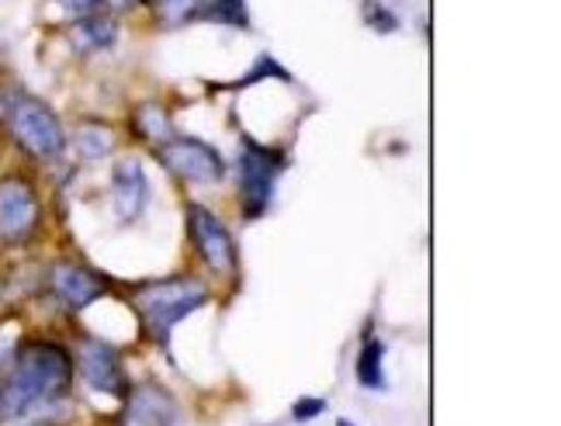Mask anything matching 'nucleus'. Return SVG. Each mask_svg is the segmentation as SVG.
<instances>
[{
	"label": "nucleus",
	"instance_id": "1",
	"mask_svg": "<svg viewBox=\"0 0 561 426\" xmlns=\"http://www.w3.org/2000/svg\"><path fill=\"white\" fill-rule=\"evenodd\" d=\"M73 350L56 339H25L14 347L11 365L0 371V426L32 419L56 406L73 389Z\"/></svg>",
	"mask_w": 561,
	"mask_h": 426
},
{
	"label": "nucleus",
	"instance_id": "2",
	"mask_svg": "<svg viewBox=\"0 0 561 426\" xmlns=\"http://www.w3.org/2000/svg\"><path fill=\"white\" fill-rule=\"evenodd\" d=\"M208 302V285L198 281L194 274H174V278L146 281L133 291V309L139 315V323L146 336L160 344L163 350L170 347V333L184 323L187 315H194Z\"/></svg>",
	"mask_w": 561,
	"mask_h": 426
},
{
	"label": "nucleus",
	"instance_id": "3",
	"mask_svg": "<svg viewBox=\"0 0 561 426\" xmlns=\"http://www.w3.org/2000/svg\"><path fill=\"white\" fill-rule=\"evenodd\" d=\"M8 133L14 146L35 163H56L67 153V129L59 115L38 97H11L8 101Z\"/></svg>",
	"mask_w": 561,
	"mask_h": 426
},
{
	"label": "nucleus",
	"instance_id": "4",
	"mask_svg": "<svg viewBox=\"0 0 561 426\" xmlns=\"http://www.w3.org/2000/svg\"><path fill=\"white\" fill-rule=\"evenodd\" d=\"M42 226V202L38 191L25 174L0 177V243L4 246H28Z\"/></svg>",
	"mask_w": 561,
	"mask_h": 426
},
{
	"label": "nucleus",
	"instance_id": "5",
	"mask_svg": "<svg viewBox=\"0 0 561 426\" xmlns=\"http://www.w3.org/2000/svg\"><path fill=\"white\" fill-rule=\"evenodd\" d=\"M285 153L267 149L253 139H243V157H240V205L247 211V219H261L271 208L274 184L285 174Z\"/></svg>",
	"mask_w": 561,
	"mask_h": 426
},
{
	"label": "nucleus",
	"instance_id": "6",
	"mask_svg": "<svg viewBox=\"0 0 561 426\" xmlns=\"http://www.w3.org/2000/svg\"><path fill=\"white\" fill-rule=\"evenodd\" d=\"M184 216H187V237L194 243V253L202 257V264L211 274H222V278H232L236 264H240V253H236L232 243V232L226 229V222L215 216L211 208L198 205V202H187L184 205Z\"/></svg>",
	"mask_w": 561,
	"mask_h": 426
},
{
	"label": "nucleus",
	"instance_id": "7",
	"mask_svg": "<svg viewBox=\"0 0 561 426\" xmlns=\"http://www.w3.org/2000/svg\"><path fill=\"white\" fill-rule=\"evenodd\" d=\"M160 149L163 166L184 184H219L226 177V160L215 146L191 139V136H174L167 139Z\"/></svg>",
	"mask_w": 561,
	"mask_h": 426
},
{
	"label": "nucleus",
	"instance_id": "8",
	"mask_svg": "<svg viewBox=\"0 0 561 426\" xmlns=\"http://www.w3.org/2000/svg\"><path fill=\"white\" fill-rule=\"evenodd\" d=\"M73 368L83 378V385L101 392V395H112V399H125V392L133 389L128 385V375L122 365V354L104 344L98 336H83L77 350H73Z\"/></svg>",
	"mask_w": 561,
	"mask_h": 426
},
{
	"label": "nucleus",
	"instance_id": "9",
	"mask_svg": "<svg viewBox=\"0 0 561 426\" xmlns=\"http://www.w3.org/2000/svg\"><path fill=\"white\" fill-rule=\"evenodd\" d=\"M112 288V281L104 274L91 270L88 264H77V261H56L49 267V291L53 298L70 312H83L91 309L98 298H104V291Z\"/></svg>",
	"mask_w": 561,
	"mask_h": 426
},
{
	"label": "nucleus",
	"instance_id": "10",
	"mask_svg": "<svg viewBox=\"0 0 561 426\" xmlns=\"http://www.w3.org/2000/svg\"><path fill=\"white\" fill-rule=\"evenodd\" d=\"M181 410L178 399L170 395L157 381H142L125 392V410L118 416V426H178Z\"/></svg>",
	"mask_w": 561,
	"mask_h": 426
},
{
	"label": "nucleus",
	"instance_id": "11",
	"mask_svg": "<svg viewBox=\"0 0 561 426\" xmlns=\"http://www.w3.org/2000/svg\"><path fill=\"white\" fill-rule=\"evenodd\" d=\"M112 205L122 222H136L149 205V181L139 160H118L112 170Z\"/></svg>",
	"mask_w": 561,
	"mask_h": 426
},
{
	"label": "nucleus",
	"instance_id": "12",
	"mask_svg": "<svg viewBox=\"0 0 561 426\" xmlns=\"http://www.w3.org/2000/svg\"><path fill=\"white\" fill-rule=\"evenodd\" d=\"M70 38L80 53H98V49H112L118 28L112 18H98V14H83L70 25Z\"/></svg>",
	"mask_w": 561,
	"mask_h": 426
},
{
	"label": "nucleus",
	"instance_id": "13",
	"mask_svg": "<svg viewBox=\"0 0 561 426\" xmlns=\"http://www.w3.org/2000/svg\"><path fill=\"white\" fill-rule=\"evenodd\" d=\"M133 122H136V133H139L142 139H149L153 146H163L167 139H174V122H170V115H167L163 104H153V101L139 104L136 115H133Z\"/></svg>",
	"mask_w": 561,
	"mask_h": 426
},
{
	"label": "nucleus",
	"instance_id": "14",
	"mask_svg": "<svg viewBox=\"0 0 561 426\" xmlns=\"http://www.w3.org/2000/svg\"><path fill=\"white\" fill-rule=\"evenodd\" d=\"M73 142H77L83 160H101V157H107L115 149V133H112V125L83 122L77 129V136H73Z\"/></svg>",
	"mask_w": 561,
	"mask_h": 426
},
{
	"label": "nucleus",
	"instance_id": "15",
	"mask_svg": "<svg viewBox=\"0 0 561 426\" xmlns=\"http://www.w3.org/2000/svg\"><path fill=\"white\" fill-rule=\"evenodd\" d=\"M357 381L364 389L381 392L385 389V344L381 339H368L357 357Z\"/></svg>",
	"mask_w": 561,
	"mask_h": 426
},
{
	"label": "nucleus",
	"instance_id": "16",
	"mask_svg": "<svg viewBox=\"0 0 561 426\" xmlns=\"http://www.w3.org/2000/svg\"><path fill=\"white\" fill-rule=\"evenodd\" d=\"M194 14H205L211 21H222V25L250 28V14H247L243 0H205V4L194 8Z\"/></svg>",
	"mask_w": 561,
	"mask_h": 426
},
{
	"label": "nucleus",
	"instance_id": "17",
	"mask_svg": "<svg viewBox=\"0 0 561 426\" xmlns=\"http://www.w3.org/2000/svg\"><path fill=\"white\" fill-rule=\"evenodd\" d=\"M364 21H368L375 32H396L399 28V18L385 4H378V0H364Z\"/></svg>",
	"mask_w": 561,
	"mask_h": 426
},
{
	"label": "nucleus",
	"instance_id": "18",
	"mask_svg": "<svg viewBox=\"0 0 561 426\" xmlns=\"http://www.w3.org/2000/svg\"><path fill=\"white\" fill-rule=\"evenodd\" d=\"M157 14L167 21V25H174V21H184L194 14V8H198V0H153Z\"/></svg>",
	"mask_w": 561,
	"mask_h": 426
},
{
	"label": "nucleus",
	"instance_id": "19",
	"mask_svg": "<svg viewBox=\"0 0 561 426\" xmlns=\"http://www.w3.org/2000/svg\"><path fill=\"white\" fill-rule=\"evenodd\" d=\"M322 413H327V399H298L295 406H291V416L298 423H309V419H316Z\"/></svg>",
	"mask_w": 561,
	"mask_h": 426
},
{
	"label": "nucleus",
	"instance_id": "20",
	"mask_svg": "<svg viewBox=\"0 0 561 426\" xmlns=\"http://www.w3.org/2000/svg\"><path fill=\"white\" fill-rule=\"evenodd\" d=\"M67 11H77V14H91L98 4H104V0H59Z\"/></svg>",
	"mask_w": 561,
	"mask_h": 426
},
{
	"label": "nucleus",
	"instance_id": "21",
	"mask_svg": "<svg viewBox=\"0 0 561 426\" xmlns=\"http://www.w3.org/2000/svg\"><path fill=\"white\" fill-rule=\"evenodd\" d=\"M14 347H18V344H11L8 336H0V371H4V368L11 365V357H14Z\"/></svg>",
	"mask_w": 561,
	"mask_h": 426
},
{
	"label": "nucleus",
	"instance_id": "22",
	"mask_svg": "<svg viewBox=\"0 0 561 426\" xmlns=\"http://www.w3.org/2000/svg\"><path fill=\"white\" fill-rule=\"evenodd\" d=\"M11 426H56L53 419H38V416H32V419H21V423H11Z\"/></svg>",
	"mask_w": 561,
	"mask_h": 426
},
{
	"label": "nucleus",
	"instance_id": "23",
	"mask_svg": "<svg viewBox=\"0 0 561 426\" xmlns=\"http://www.w3.org/2000/svg\"><path fill=\"white\" fill-rule=\"evenodd\" d=\"M118 8H128V4H136V0H115Z\"/></svg>",
	"mask_w": 561,
	"mask_h": 426
},
{
	"label": "nucleus",
	"instance_id": "24",
	"mask_svg": "<svg viewBox=\"0 0 561 426\" xmlns=\"http://www.w3.org/2000/svg\"><path fill=\"white\" fill-rule=\"evenodd\" d=\"M336 426H354V423H347V419H340V423H336Z\"/></svg>",
	"mask_w": 561,
	"mask_h": 426
}]
</instances>
